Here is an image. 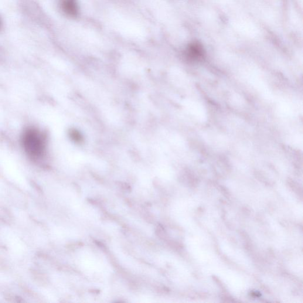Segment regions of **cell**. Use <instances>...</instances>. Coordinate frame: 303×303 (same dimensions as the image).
<instances>
[{
  "instance_id": "cell-1",
  "label": "cell",
  "mask_w": 303,
  "mask_h": 303,
  "mask_svg": "<svg viewBox=\"0 0 303 303\" xmlns=\"http://www.w3.org/2000/svg\"><path fill=\"white\" fill-rule=\"evenodd\" d=\"M22 144L23 148L30 157L38 159L45 154L46 139L42 133L37 129L30 128L24 132Z\"/></svg>"
},
{
  "instance_id": "cell-4",
  "label": "cell",
  "mask_w": 303,
  "mask_h": 303,
  "mask_svg": "<svg viewBox=\"0 0 303 303\" xmlns=\"http://www.w3.org/2000/svg\"><path fill=\"white\" fill-rule=\"evenodd\" d=\"M71 136L74 141H76L78 142L81 141V136L77 131H74L72 132H71Z\"/></svg>"
},
{
  "instance_id": "cell-2",
  "label": "cell",
  "mask_w": 303,
  "mask_h": 303,
  "mask_svg": "<svg viewBox=\"0 0 303 303\" xmlns=\"http://www.w3.org/2000/svg\"><path fill=\"white\" fill-rule=\"evenodd\" d=\"M204 55L203 47L199 43L190 45L186 51V56L190 60H198Z\"/></svg>"
},
{
  "instance_id": "cell-3",
  "label": "cell",
  "mask_w": 303,
  "mask_h": 303,
  "mask_svg": "<svg viewBox=\"0 0 303 303\" xmlns=\"http://www.w3.org/2000/svg\"><path fill=\"white\" fill-rule=\"evenodd\" d=\"M62 6L64 12L68 16L75 17L77 15L78 7L76 0H64Z\"/></svg>"
}]
</instances>
